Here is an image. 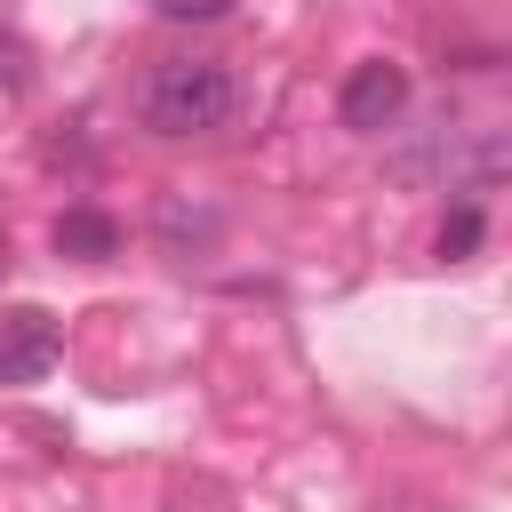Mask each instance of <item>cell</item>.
<instances>
[{"instance_id": "3", "label": "cell", "mask_w": 512, "mask_h": 512, "mask_svg": "<svg viewBox=\"0 0 512 512\" xmlns=\"http://www.w3.org/2000/svg\"><path fill=\"white\" fill-rule=\"evenodd\" d=\"M56 352H64L56 320H48V312H16V320L0 328V384H40V376L56 368Z\"/></svg>"}, {"instance_id": "4", "label": "cell", "mask_w": 512, "mask_h": 512, "mask_svg": "<svg viewBox=\"0 0 512 512\" xmlns=\"http://www.w3.org/2000/svg\"><path fill=\"white\" fill-rule=\"evenodd\" d=\"M56 256H72V264H104V256H120V216H104V208H64L56 216Z\"/></svg>"}, {"instance_id": "1", "label": "cell", "mask_w": 512, "mask_h": 512, "mask_svg": "<svg viewBox=\"0 0 512 512\" xmlns=\"http://www.w3.org/2000/svg\"><path fill=\"white\" fill-rule=\"evenodd\" d=\"M136 120L152 136H224L240 120V72L224 56H168L144 72Z\"/></svg>"}, {"instance_id": "6", "label": "cell", "mask_w": 512, "mask_h": 512, "mask_svg": "<svg viewBox=\"0 0 512 512\" xmlns=\"http://www.w3.org/2000/svg\"><path fill=\"white\" fill-rule=\"evenodd\" d=\"M152 16L160 24H216V16H232V0H152Z\"/></svg>"}, {"instance_id": "5", "label": "cell", "mask_w": 512, "mask_h": 512, "mask_svg": "<svg viewBox=\"0 0 512 512\" xmlns=\"http://www.w3.org/2000/svg\"><path fill=\"white\" fill-rule=\"evenodd\" d=\"M480 240H488V208H480L472 192H456V200H448V216H440V264L480 256Z\"/></svg>"}, {"instance_id": "2", "label": "cell", "mask_w": 512, "mask_h": 512, "mask_svg": "<svg viewBox=\"0 0 512 512\" xmlns=\"http://www.w3.org/2000/svg\"><path fill=\"white\" fill-rule=\"evenodd\" d=\"M400 112H408V64L368 56V64L344 72V88H336V120H344V128L384 136V128H400Z\"/></svg>"}]
</instances>
